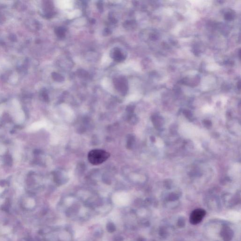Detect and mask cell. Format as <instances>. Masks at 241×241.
Wrapping results in <instances>:
<instances>
[{
  "instance_id": "cell-1",
  "label": "cell",
  "mask_w": 241,
  "mask_h": 241,
  "mask_svg": "<svg viewBox=\"0 0 241 241\" xmlns=\"http://www.w3.org/2000/svg\"><path fill=\"white\" fill-rule=\"evenodd\" d=\"M110 154L109 152L102 149H94L91 151L88 155L89 163L93 165L101 164L107 160Z\"/></svg>"
},
{
  "instance_id": "cell-2",
  "label": "cell",
  "mask_w": 241,
  "mask_h": 241,
  "mask_svg": "<svg viewBox=\"0 0 241 241\" xmlns=\"http://www.w3.org/2000/svg\"><path fill=\"white\" fill-rule=\"evenodd\" d=\"M206 211L202 209H197L192 212L190 216V222L193 225H197L203 220Z\"/></svg>"
},
{
  "instance_id": "cell-3",
  "label": "cell",
  "mask_w": 241,
  "mask_h": 241,
  "mask_svg": "<svg viewBox=\"0 0 241 241\" xmlns=\"http://www.w3.org/2000/svg\"><path fill=\"white\" fill-rule=\"evenodd\" d=\"M114 57L115 60H116L117 61H119L122 60L123 57H122V55L119 50H115V52H114Z\"/></svg>"
},
{
  "instance_id": "cell-4",
  "label": "cell",
  "mask_w": 241,
  "mask_h": 241,
  "mask_svg": "<svg viewBox=\"0 0 241 241\" xmlns=\"http://www.w3.org/2000/svg\"><path fill=\"white\" fill-rule=\"evenodd\" d=\"M57 34H58V35L60 36H63V35L64 34V32L63 30V29H61L60 30V29L58 30V32H57Z\"/></svg>"
},
{
  "instance_id": "cell-5",
  "label": "cell",
  "mask_w": 241,
  "mask_h": 241,
  "mask_svg": "<svg viewBox=\"0 0 241 241\" xmlns=\"http://www.w3.org/2000/svg\"><path fill=\"white\" fill-rule=\"evenodd\" d=\"M5 151V149L4 148V146L1 145L0 146V154H2L4 153Z\"/></svg>"
},
{
  "instance_id": "cell-6",
  "label": "cell",
  "mask_w": 241,
  "mask_h": 241,
  "mask_svg": "<svg viewBox=\"0 0 241 241\" xmlns=\"http://www.w3.org/2000/svg\"><path fill=\"white\" fill-rule=\"evenodd\" d=\"M184 114L186 115V117H189L190 116V115H191V113H189V111H185L184 112Z\"/></svg>"
},
{
  "instance_id": "cell-7",
  "label": "cell",
  "mask_w": 241,
  "mask_h": 241,
  "mask_svg": "<svg viewBox=\"0 0 241 241\" xmlns=\"http://www.w3.org/2000/svg\"><path fill=\"white\" fill-rule=\"evenodd\" d=\"M209 122V121H205V123L206 124V125H208V126H210L211 124V122H210L209 123L208 122Z\"/></svg>"
}]
</instances>
